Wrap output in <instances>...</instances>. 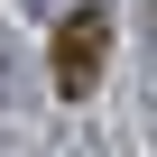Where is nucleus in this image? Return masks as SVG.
I'll return each instance as SVG.
<instances>
[{
    "mask_svg": "<svg viewBox=\"0 0 157 157\" xmlns=\"http://www.w3.org/2000/svg\"><path fill=\"white\" fill-rule=\"evenodd\" d=\"M56 93L65 102H83L93 83H102V65H111V19H102V0H74V10L56 19Z\"/></svg>",
    "mask_w": 157,
    "mask_h": 157,
    "instance_id": "nucleus-1",
    "label": "nucleus"
}]
</instances>
